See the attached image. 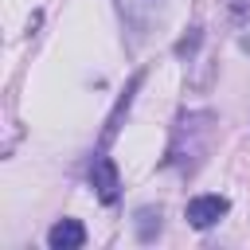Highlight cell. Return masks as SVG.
<instances>
[{"instance_id": "2", "label": "cell", "mask_w": 250, "mask_h": 250, "mask_svg": "<svg viewBox=\"0 0 250 250\" xmlns=\"http://www.w3.org/2000/svg\"><path fill=\"white\" fill-rule=\"evenodd\" d=\"M90 180H94V188H98V199H102V203H113V199H117L121 180H117V168H113V160H109V156H94V164H90Z\"/></svg>"}, {"instance_id": "3", "label": "cell", "mask_w": 250, "mask_h": 250, "mask_svg": "<svg viewBox=\"0 0 250 250\" xmlns=\"http://www.w3.org/2000/svg\"><path fill=\"white\" fill-rule=\"evenodd\" d=\"M86 242V227L78 219H59L51 230H47V246L51 250H78Z\"/></svg>"}, {"instance_id": "1", "label": "cell", "mask_w": 250, "mask_h": 250, "mask_svg": "<svg viewBox=\"0 0 250 250\" xmlns=\"http://www.w3.org/2000/svg\"><path fill=\"white\" fill-rule=\"evenodd\" d=\"M227 211H230V199H227V195H195V199L188 203V223H191L195 230H207V227H215Z\"/></svg>"}]
</instances>
